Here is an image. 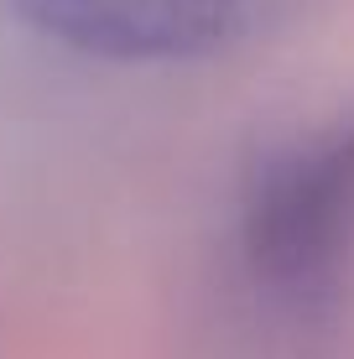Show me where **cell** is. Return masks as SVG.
Here are the masks:
<instances>
[{
    "label": "cell",
    "instance_id": "obj_1",
    "mask_svg": "<svg viewBox=\"0 0 354 359\" xmlns=\"http://www.w3.org/2000/svg\"><path fill=\"white\" fill-rule=\"evenodd\" d=\"M354 250V115L297 135L250 177L245 255L271 297L313 307Z\"/></svg>",
    "mask_w": 354,
    "mask_h": 359
},
{
    "label": "cell",
    "instance_id": "obj_2",
    "mask_svg": "<svg viewBox=\"0 0 354 359\" xmlns=\"http://www.w3.org/2000/svg\"><path fill=\"white\" fill-rule=\"evenodd\" d=\"M255 0H21L42 36L115 63H162L224 47Z\"/></svg>",
    "mask_w": 354,
    "mask_h": 359
}]
</instances>
